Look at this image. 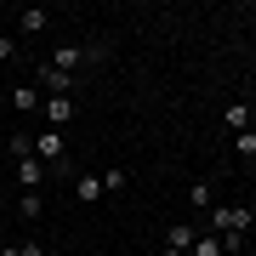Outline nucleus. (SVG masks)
<instances>
[{"label": "nucleus", "instance_id": "nucleus-1", "mask_svg": "<svg viewBox=\"0 0 256 256\" xmlns=\"http://www.w3.org/2000/svg\"><path fill=\"white\" fill-rule=\"evenodd\" d=\"M250 222H256V210H250V205H216V210H210V234L228 245V256H239V250H245Z\"/></svg>", "mask_w": 256, "mask_h": 256}, {"label": "nucleus", "instance_id": "nucleus-2", "mask_svg": "<svg viewBox=\"0 0 256 256\" xmlns=\"http://www.w3.org/2000/svg\"><path fill=\"white\" fill-rule=\"evenodd\" d=\"M34 160H40V165H52V176L74 182V160H68V137H63V131L40 126V137H34Z\"/></svg>", "mask_w": 256, "mask_h": 256}, {"label": "nucleus", "instance_id": "nucleus-3", "mask_svg": "<svg viewBox=\"0 0 256 256\" xmlns=\"http://www.w3.org/2000/svg\"><path fill=\"white\" fill-rule=\"evenodd\" d=\"M34 86H40V97H74V74H63V68H52V63H40L34 68Z\"/></svg>", "mask_w": 256, "mask_h": 256}, {"label": "nucleus", "instance_id": "nucleus-4", "mask_svg": "<svg viewBox=\"0 0 256 256\" xmlns=\"http://www.w3.org/2000/svg\"><path fill=\"white\" fill-rule=\"evenodd\" d=\"M40 114H46V126H52V131H68L80 108H74V97H40Z\"/></svg>", "mask_w": 256, "mask_h": 256}, {"label": "nucleus", "instance_id": "nucleus-5", "mask_svg": "<svg viewBox=\"0 0 256 256\" xmlns=\"http://www.w3.org/2000/svg\"><path fill=\"white\" fill-rule=\"evenodd\" d=\"M40 182H46V165H40L34 154H23V160H18V188H23V194H40Z\"/></svg>", "mask_w": 256, "mask_h": 256}, {"label": "nucleus", "instance_id": "nucleus-6", "mask_svg": "<svg viewBox=\"0 0 256 256\" xmlns=\"http://www.w3.org/2000/svg\"><path fill=\"white\" fill-rule=\"evenodd\" d=\"M188 205H194V210H216V182H210V176H200V182L188 188Z\"/></svg>", "mask_w": 256, "mask_h": 256}, {"label": "nucleus", "instance_id": "nucleus-7", "mask_svg": "<svg viewBox=\"0 0 256 256\" xmlns=\"http://www.w3.org/2000/svg\"><path fill=\"white\" fill-rule=\"evenodd\" d=\"M74 200H80V205H97L102 200V176H74Z\"/></svg>", "mask_w": 256, "mask_h": 256}, {"label": "nucleus", "instance_id": "nucleus-8", "mask_svg": "<svg viewBox=\"0 0 256 256\" xmlns=\"http://www.w3.org/2000/svg\"><path fill=\"white\" fill-rule=\"evenodd\" d=\"M46 23H52V18H46L40 6H23V12H18V34H40Z\"/></svg>", "mask_w": 256, "mask_h": 256}, {"label": "nucleus", "instance_id": "nucleus-9", "mask_svg": "<svg viewBox=\"0 0 256 256\" xmlns=\"http://www.w3.org/2000/svg\"><path fill=\"white\" fill-rule=\"evenodd\" d=\"M40 210H46V194H18V216L23 222H40Z\"/></svg>", "mask_w": 256, "mask_h": 256}, {"label": "nucleus", "instance_id": "nucleus-10", "mask_svg": "<svg viewBox=\"0 0 256 256\" xmlns=\"http://www.w3.org/2000/svg\"><path fill=\"white\" fill-rule=\"evenodd\" d=\"M194 239H200V228H188V222H176V228L165 234V245H171V250H194Z\"/></svg>", "mask_w": 256, "mask_h": 256}, {"label": "nucleus", "instance_id": "nucleus-11", "mask_svg": "<svg viewBox=\"0 0 256 256\" xmlns=\"http://www.w3.org/2000/svg\"><path fill=\"white\" fill-rule=\"evenodd\" d=\"M12 108H40V86H34V80H23L18 92H12Z\"/></svg>", "mask_w": 256, "mask_h": 256}, {"label": "nucleus", "instance_id": "nucleus-12", "mask_svg": "<svg viewBox=\"0 0 256 256\" xmlns=\"http://www.w3.org/2000/svg\"><path fill=\"white\" fill-rule=\"evenodd\" d=\"M188 256H228V245H222L216 234H200V239H194V250H188Z\"/></svg>", "mask_w": 256, "mask_h": 256}, {"label": "nucleus", "instance_id": "nucleus-13", "mask_svg": "<svg viewBox=\"0 0 256 256\" xmlns=\"http://www.w3.org/2000/svg\"><path fill=\"white\" fill-rule=\"evenodd\" d=\"M228 131H234V137L250 131V102H234V108H228Z\"/></svg>", "mask_w": 256, "mask_h": 256}, {"label": "nucleus", "instance_id": "nucleus-14", "mask_svg": "<svg viewBox=\"0 0 256 256\" xmlns=\"http://www.w3.org/2000/svg\"><path fill=\"white\" fill-rule=\"evenodd\" d=\"M23 57V40L18 34H6V28H0V63H18Z\"/></svg>", "mask_w": 256, "mask_h": 256}, {"label": "nucleus", "instance_id": "nucleus-15", "mask_svg": "<svg viewBox=\"0 0 256 256\" xmlns=\"http://www.w3.org/2000/svg\"><path fill=\"white\" fill-rule=\"evenodd\" d=\"M234 154H239V160H256V126H250V131H239V137H234Z\"/></svg>", "mask_w": 256, "mask_h": 256}, {"label": "nucleus", "instance_id": "nucleus-16", "mask_svg": "<svg viewBox=\"0 0 256 256\" xmlns=\"http://www.w3.org/2000/svg\"><path fill=\"white\" fill-rule=\"evenodd\" d=\"M126 182H131L126 171H102V194H120V188H126Z\"/></svg>", "mask_w": 256, "mask_h": 256}, {"label": "nucleus", "instance_id": "nucleus-17", "mask_svg": "<svg viewBox=\"0 0 256 256\" xmlns=\"http://www.w3.org/2000/svg\"><path fill=\"white\" fill-rule=\"evenodd\" d=\"M23 256H46V245H34V239H28V245H18Z\"/></svg>", "mask_w": 256, "mask_h": 256}, {"label": "nucleus", "instance_id": "nucleus-18", "mask_svg": "<svg viewBox=\"0 0 256 256\" xmlns=\"http://www.w3.org/2000/svg\"><path fill=\"white\" fill-rule=\"evenodd\" d=\"M0 256H23V250H18V245H6V239H0Z\"/></svg>", "mask_w": 256, "mask_h": 256}, {"label": "nucleus", "instance_id": "nucleus-19", "mask_svg": "<svg viewBox=\"0 0 256 256\" xmlns=\"http://www.w3.org/2000/svg\"><path fill=\"white\" fill-rule=\"evenodd\" d=\"M160 256H188V250H171V245H165V250H160Z\"/></svg>", "mask_w": 256, "mask_h": 256}, {"label": "nucleus", "instance_id": "nucleus-20", "mask_svg": "<svg viewBox=\"0 0 256 256\" xmlns=\"http://www.w3.org/2000/svg\"><path fill=\"white\" fill-rule=\"evenodd\" d=\"M0 234H6V210H0Z\"/></svg>", "mask_w": 256, "mask_h": 256}]
</instances>
